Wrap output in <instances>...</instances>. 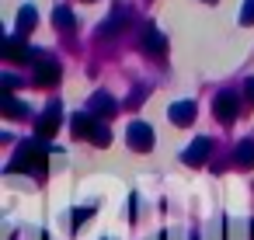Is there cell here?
<instances>
[{"label": "cell", "mask_w": 254, "mask_h": 240, "mask_svg": "<svg viewBox=\"0 0 254 240\" xmlns=\"http://www.w3.org/2000/svg\"><path fill=\"white\" fill-rule=\"evenodd\" d=\"M56 146H49L46 139H28V143H21L18 146V153L11 157V164H7V174H46V167H49V153H53Z\"/></svg>", "instance_id": "6da1fadb"}, {"label": "cell", "mask_w": 254, "mask_h": 240, "mask_svg": "<svg viewBox=\"0 0 254 240\" xmlns=\"http://www.w3.org/2000/svg\"><path fill=\"white\" fill-rule=\"evenodd\" d=\"M70 129H73V136H77V139H91L94 146H105V143H112V129H108V125H101V119H98V115H91V112H80V115H73Z\"/></svg>", "instance_id": "7a4b0ae2"}, {"label": "cell", "mask_w": 254, "mask_h": 240, "mask_svg": "<svg viewBox=\"0 0 254 240\" xmlns=\"http://www.w3.org/2000/svg\"><path fill=\"white\" fill-rule=\"evenodd\" d=\"M60 125H63V108H60V101H53V105L42 112V119L35 122V136H39V139H53Z\"/></svg>", "instance_id": "3957f363"}, {"label": "cell", "mask_w": 254, "mask_h": 240, "mask_svg": "<svg viewBox=\"0 0 254 240\" xmlns=\"http://www.w3.org/2000/svg\"><path fill=\"white\" fill-rule=\"evenodd\" d=\"M237 112H240L237 94H233V91H219V94H216V101H212V115H216L219 122H233V119H237Z\"/></svg>", "instance_id": "277c9868"}, {"label": "cell", "mask_w": 254, "mask_h": 240, "mask_svg": "<svg viewBox=\"0 0 254 240\" xmlns=\"http://www.w3.org/2000/svg\"><path fill=\"white\" fill-rule=\"evenodd\" d=\"M126 139H129V146H132L136 153H150V150H153V129H150L146 122H132L129 132H126Z\"/></svg>", "instance_id": "5b68a950"}, {"label": "cell", "mask_w": 254, "mask_h": 240, "mask_svg": "<svg viewBox=\"0 0 254 240\" xmlns=\"http://www.w3.org/2000/svg\"><path fill=\"white\" fill-rule=\"evenodd\" d=\"M139 49H143V53H150V56H160V53L167 49V35H164L157 25H146V28H143V35H139Z\"/></svg>", "instance_id": "8992f818"}, {"label": "cell", "mask_w": 254, "mask_h": 240, "mask_svg": "<svg viewBox=\"0 0 254 240\" xmlns=\"http://www.w3.org/2000/svg\"><path fill=\"white\" fill-rule=\"evenodd\" d=\"M209 150H212V139H205V136H198L195 143H188V150L181 153V160H185L188 167H202V164L209 160Z\"/></svg>", "instance_id": "52a82bcc"}, {"label": "cell", "mask_w": 254, "mask_h": 240, "mask_svg": "<svg viewBox=\"0 0 254 240\" xmlns=\"http://www.w3.org/2000/svg\"><path fill=\"white\" fill-rule=\"evenodd\" d=\"M32 80H35L39 87H49V84H56V80H60V63H56V60H46V56H39Z\"/></svg>", "instance_id": "ba28073f"}, {"label": "cell", "mask_w": 254, "mask_h": 240, "mask_svg": "<svg viewBox=\"0 0 254 240\" xmlns=\"http://www.w3.org/2000/svg\"><path fill=\"white\" fill-rule=\"evenodd\" d=\"M87 112H91V115H98V119H112V115L119 112V101H115L112 94L98 91V94H91V101H87Z\"/></svg>", "instance_id": "9c48e42d"}, {"label": "cell", "mask_w": 254, "mask_h": 240, "mask_svg": "<svg viewBox=\"0 0 254 240\" xmlns=\"http://www.w3.org/2000/svg\"><path fill=\"white\" fill-rule=\"evenodd\" d=\"M0 53H4V60H32V56H35L18 35H4V42H0Z\"/></svg>", "instance_id": "30bf717a"}, {"label": "cell", "mask_w": 254, "mask_h": 240, "mask_svg": "<svg viewBox=\"0 0 254 240\" xmlns=\"http://www.w3.org/2000/svg\"><path fill=\"white\" fill-rule=\"evenodd\" d=\"M167 119L174 125H191L195 122V101H174L171 112H167Z\"/></svg>", "instance_id": "8fae6325"}, {"label": "cell", "mask_w": 254, "mask_h": 240, "mask_svg": "<svg viewBox=\"0 0 254 240\" xmlns=\"http://www.w3.org/2000/svg\"><path fill=\"white\" fill-rule=\"evenodd\" d=\"M0 112H4V119H28V105L14 101V98H11V91L0 94Z\"/></svg>", "instance_id": "7c38bea8"}, {"label": "cell", "mask_w": 254, "mask_h": 240, "mask_svg": "<svg viewBox=\"0 0 254 240\" xmlns=\"http://www.w3.org/2000/svg\"><path fill=\"white\" fill-rule=\"evenodd\" d=\"M233 160L240 167H254V139H240L237 150H233Z\"/></svg>", "instance_id": "4fadbf2b"}, {"label": "cell", "mask_w": 254, "mask_h": 240, "mask_svg": "<svg viewBox=\"0 0 254 240\" xmlns=\"http://www.w3.org/2000/svg\"><path fill=\"white\" fill-rule=\"evenodd\" d=\"M53 25H56L60 32H73V28H77L73 11H70V7H56V11H53Z\"/></svg>", "instance_id": "5bb4252c"}, {"label": "cell", "mask_w": 254, "mask_h": 240, "mask_svg": "<svg viewBox=\"0 0 254 240\" xmlns=\"http://www.w3.org/2000/svg\"><path fill=\"white\" fill-rule=\"evenodd\" d=\"M35 21H39L35 7H32V4H25V7L18 11V32H32V28H35Z\"/></svg>", "instance_id": "9a60e30c"}, {"label": "cell", "mask_w": 254, "mask_h": 240, "mask_svg": "<svg viewBox=\"0 0 254 240\" xmlns=\"http://www.w3.org/2000/svg\"><path fill=\"white\" fill-rule=\"evenodd\" d=\"M126 21H129V14H126V11H119L112 21H105V25H101V35H105V39H115V35L122 32V25H126Z\"/></svg>", "instance_id": "2e32d148"}, {"label": "cell", "mask_w": 254, "mask_h": 240, "mask_svg": "<svg viewBox=\"0 0 254 240\" xmlns=\"http://www.w3.org/2000/svg\"><path fill=\"white\" fill-rule=\"evenodd\" d=\"M240 25H254V0H244V7H240Z\"/></svg>", "instance_id": "e0dca14e"}, {"label": "cell", "mask_w": 254, "mask_h": 240, "mask_svg": "<svg viewBox=\"0 0 254 240\" xmlns=\"http://www.w3.org/2000/svg\"><path fill=\"white\" fill-rule=\"evenodd\" d=\"M0 87H4V91L18 87V77H14V73H4V77H0Z\"/></svg>", "instance_id": "ac0fdd59"}, {"label": "cell", "mask_w": 254, "mask_h": 240, "mask_svg": "<svg viewBox=\"0 0 254 240\" xmlns=\"http://www.w3.org/2000/svg\"><path fill=\"white\" fill-rule=\"evenodd\" d=\"M143 98H146V87H136V91H132V98H129V105H139Z\"/></svg>", "instance_id": "d6986e66"}, {"label": "cell", "mask_w": 254, "mask_h": 240, "mask_svg": "<svg viewBox=\"0 0 254 240\" xmlns=\"http://www.w3.org/2000/svg\"><path fill=\"white\" fill-rule=\"evenodd\" d=\"M91 212H94V209H73V223H84Z\"/></svg>", "instance_id": "ffe728a7"}, {"label": "cell", "mask_w": 254, "mask_h": 240, "mask_svg": "<svg viewBox=\"0 0 254 240\" xmlns=\"http://www.w3.org/2000/svg\"><path fill=\"white\" fill-rule=\"evenodd\" d=\"M244 94H247V101H254V77L244 80Z\"/></svg>", "instance_id": "44dd1931"}, {"label": "cell", "mask_w": 254, "mask_h": 240, "mask_svg": "<svg viewBox=\"0 0 254 240\" xmlns=\"http://www.w3.org/2000/svg\"><path fill=\"white\" fill-rule=\"evenodd\" d=\"M247 240H254V219H251V226H247Z\"/></svg>", "instance_id": "7402d4cb"}, {"label": "cell", "mask_w": 254, "mask_h": 240, "mask_svg": "<svg viewBox=\"0 0 254 240\" xmlns=\"http://www.w3.org/2000/svg\"><path fill=\"white\" fill-rule=\"evenodd\" d=\"M188 240H198V233H191V237H188Z\"/></svg>", "instance_id": "603a6c76"}, {"label": "cell", "mask_w": 254, "mask_h": 240, "mask_svg": "<svg viewBox=\"0 0 254 240\" xmlns=\"http://www.w3.org/2000/svg\"><path fill=\"white\" fill-rule=\"evenodd\" d=\"M205 4H216V0H205Z\"/></svg>", "instance_id": "cb8c5ba5"}]
</instances>
